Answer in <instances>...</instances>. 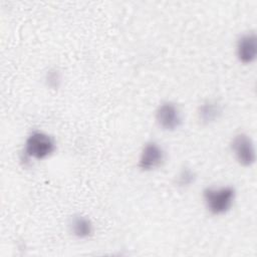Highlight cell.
I'll return each mask as SVG.
<instances>
[{
    "mask_svg": "<svg viewBox=\"0 0 257 257\" xmlns=\"http://www.w3.org/2000/svg\"><path fill=\"white\" fill-rule=\"evenodd\" d=\"M236 189L233 186L207 187L203 190L202 197L207 211L214 216L227 214L236 200Z\"/></svg>",
    "mask_w": 257,
    "mask_h": 257,
    "instance_id": "obj_1",
    "label": "cell"
},
{
    "mask_svg": "<svg viewBox=\"0 0 257 257\" xmlns=\"http://www.w3.org/2000/svg\"><path fill=\"white\" fill-rule=\"evenodd\" d=\"M56 151L55 140L45 132H31L24 143L23 155L25 159L42 161L52 156Z\"/></svg>",
    "mask_w": 257,
    "mask_h": 257,
    "instance_id": "obj_2",
    "label": "cell"
},
{
    "mask_svg": "<svg viewBox=\"0 0 257 257\" xmlns=\"http://www.w3.org/2000/svg\"><path fill=\"white\" fill-rule=\"evenodd\" d=\"M230 150L236 162L244 167L249 168L255 164L256 150L254 141L246 133L236 134L230 142Z\"/></svg>",
    "mask_w": 257,
    "mask_h": 257,
    "instance_id": "obj_3",
    "label": "cell"
},
{
    "mask_svg": "<svg viewBox=\"0 0 257 257\" xmlns=\"http://www.w3.org/2000/svg\"><path fill=\"white\" fill-rule=\"evenodd\" d=\"M155 118L158 125L166 132H175L183 123V116L177 103L166 100L161 102L156 111Z\"/></svg>",
    "mask_w": 257,
    "mask_h": 257,
    "instance_id": "obj_4",
    "label": "cell"
},
{
    "mask_svg": "<svg viewBox=\"0 0 257 257\" xmlns=\"http://www.w3.org/2000/svg\"><path fill=\"white\" fill-rule=\"evenodd\" d=\"M166 160V152L163 147L155 142H147L142 148L138 168L143 172H152L163 166Z\"/></svg>",
    "mask_w": 257,
    "mask_h": 257,
    "instance_id": "obj_5",
    "label": "cell"
},
{
    "mask_svg": "<svg viewBox=\"0 0 257 257\" xmlns=\"http://www.w3.org/2000/svg\"><path fill=\"white\" fill-rule=\"evenodd\" d=\"M236 56L242 64H251L257 57V36L255 32L242 34L236 43Z\"/></svg>",
    "mask_w": 257,
    "mask_h": 257,
    "instance_id": "obj_6",
    "label": "cell"
},
{
    "mask_svg": "<svg viewBox=\"0 0 257 257\" xmlns=\"http://www.w3.org/2000/svg\"><path fill=\"white\" fill-rule=\"evenodd\" d=\"M223 114L222 104L215 99L203 101L197 109V117L202 124H211L216 122Z\"/></svg>",
    "mask_w": 257,
    "mask_h": 257,
    "instance_id": "obj_7",
    "label": "cell"
},
{
    "mask_svg": "<svg viewBox=\"0 0 257 257\" xmlns=\"http://www.w3.org/2000/svg\"><path fill=\"white\" fill-rule=\"evenodd\" d=\"M69 232L75 238L79 240H85L90 238L94 232V226L92 221L83 215H74L70 218L69 223Z\"/></svg>",
    "mask_w": 257,
    "mask_h": 257,
    "instance_id": "obj_8",
    "label": "cell"
},
{
    "mask_svg": "<svg viewBox=\"0 0 257 257\" xmlns=\"http://www.w3.org/2000/svg\"><path fill=\"white\" fill-rule=\"evenodd\" d=\"M196 179L197 175L195 171L189 167H184L175 177V185L179 188H188L196 182Z\"/></svg>",
    "mask_w": 257,
    "mask_h": 257,
    "instance_id": "obj_9",
    "label": "cell"
},
{
    "mask_svg": "<svg viewBox=\"0 0 257 257\" xmlns=\"http://www.w3.org/2000/svg\"><path fill=\"white\" fill-rule=\"evenodd\" d=\"M45 80H46L47 84H48L50 87L56 88V87H58V83L60 82L59 73H58L55 69L49 70V71L46 73Z\"/></svg>",
    "mask_w": 257,
    "mask_h": 257,
    "instance_id": "obj_10",
    "label": "cell"
}]
</instances>
